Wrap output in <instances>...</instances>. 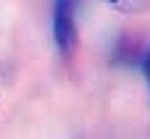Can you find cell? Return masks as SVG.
Returning a JSON list of instances; mask_svg holds the SVG:
<instances>
[{"instance_id":"1","label":"cell","mask_w":150,"mask_h":139,"mask_svg":"<svg viewBox=\"0 0 150 139\" xmlns=\"http://www.w3.org/2000/svg\"><path fill=\"white\" fill-rule=\"evenodd\" d=\"M76 5L79 0H55L53 5V39L66 60L76 50Z\"/></svg>"},{"instance_id":"2","label":"cell","mask_w":150,"mask_h":139,"mask_svg":"<svg viewBox=\"0 0 150 139\" xmlns=\"http://www.w3.org/2000/svg\"><path fill=\"white\" fill-rule=\"evenodd\" d=\"M100 3L108 5L111 11H116V13H124V16L150 13V0H100Z\"/></svg>"},{"instance_id":"3","label":"cell","mask_w":150,"mask_h":139,"mask_svg":"<svg viewBox=\"0 0 150 139\" xmlns=\"http://www.w3.org/2000/svg\"><path fill=\"white\" fill-rule=\"evenodd\" d=\"M142 74H145V79H148V87H150V50L142 55Z\"/></svg>"}]
</instances>
